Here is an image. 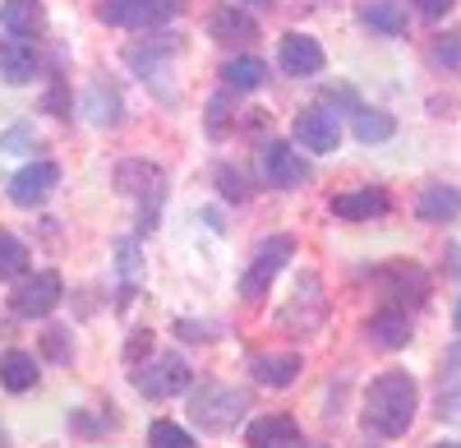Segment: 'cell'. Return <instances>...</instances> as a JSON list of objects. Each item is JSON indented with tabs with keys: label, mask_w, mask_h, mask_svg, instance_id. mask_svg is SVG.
Masks as SVG:
<instances>
[{
	"label": "cell",
	"mask_w": 461,
	"mask_h": 448,
	"mask_svg": "<svg viewBox=\"0 0 461 448\" xmlns=\"http://www.w3.org/2000/svg\"><path fill=\"white\" fill-rule=\"evenodd\" d=\"M420 412V384L406 370H383V375L365 389L360 402V430L365 439H402L415 425Z\"/></svg>",
	"instance_id": "6da1fadb"
},
{
	"label": "cell",
	"mask_w": 461,
	"mask_h": 448,
	"mask_svg": "<svg viewBox=\"0 0 461 448\" xmlns=\"http://www.w3.org/2000/svg\"><path fill=\"white\" fill-rule=\"evenodd\" d=\"M111 185L121 195L139 199L143 213H139V236H152L158 232V217H162V199H167V171L148 158H125L111 167Z\"/></svg>",
	"instance_id": "7a4b0ae2"
},
{
	"label": "cell",
	"mask_w": 461,
	"mask_h": 448,
	"mask_svg": "<svg viewBox=\"0 0 461 448\" xmlns=\"http://www.w3.org/2000/svg\"><path fill=\"white\" fill-rule=\"evenodd\" d=\"M180 47H185V42H180V32H148V37H139V42L125 47V65L139 74L143 84L158 88L162 102H176V88L167 84V74H171Z\"/></svg>",
	"instance_id": "3957f363"
},
{
	"label": "cell",
	"mask_w": 461,
	"mask_h": 448,
	"mask_svg": "<svg viewBox=\"0 0 461 448\" xmlns=\"http://www.w3.org/2000/svg\"><path fill=\"white\" fill-rule=\"evenodd\" d=\"M249 412V393L245 389H230V384H203L194 398H189V416H194L199 430L208 434H226L236 430Z\"/></svg>",
	"instance_id": "277c9868"
},
{
	"label": "cell",
	"mask_w": 461,
	"mask_h": 448,
	"mask_svg": "<svg viewBox=\"0 0 461 448\" xmlns=\"http://www.w3.org/2000/svg\"><path fill=\"white\" fill-rule=\"evenodd\" d=\"M323 319H328V296H323L319 273H300L291 301L277 310V328L286 333V338H314V333L323 328Z\"/></svg>",
	"instance_id": "5b68a950"
},
{
	"label": "cell",
	"mask_w": 461,
	"mask_h": 448,
	"mask_svg": "<svg viewBox=\"0 0 461 448\" xmlns=\"http://www.w3.org/2000/svg\"><path fill=\"white\" fill-rule=\"evenodd\" d=\"M295 259V236H263L258 245H254V254H249V269L240 273V301L245 306H258L263 296H267V287H273V278Z\"/></svg>",
	"instance_id": "8992f818"
},
{
	"label": "cell",
	"mask_w": 461,
	"mask_h": 448,
	"mask_svg": "<svg viewBox=\"0 0 461 448\" xmlns=\"http://www.w3.org/2000/svg\"><path fill=\"white\" fill-rule=\"evenodd\" d=\"M130 384L143 398H176V393H185L189 384H194V370H189V361L180 352H162L152 361L130 365Z\"/></svg>",
	"instance_id": "52a82bcc"
},
{
	"label": "cell",
	"mask_w": 461,
	"mask_h": 448,
	"mask_svg": "<svg viewBox=\"0 0 461 448\" xmlns=\"http://www.w3.org/2000/svg\"><path fill=\"white\" fill-rule=\"evenodd\" d=\"M60 296H65V282L56 269H42V273H23L10 291V310L19 319H47L56 306H60Z\"/></svg>",
	"instance_id": "ba28073f"
},
{
	"label": "cell",
	"mask_w": 461,
	"mask_h": 448,
	"mask_svg": "<svg viewBox=\"0 0 461 448\" xmlns=\"http://www.w3.org/2000/svg\"><path fill=\"white\" fill-rule=\"evenodd\" d=\"M258 176L273 185V190H300V185L310 180V162L295 153V139L291 143L273 139V143H263V153H258Z\"/></svg>",
	"instance_id": "9c48e42d"
},
{
	"label": "cell",
	"mask_w": 461,
	"mask_h": 448,
	"mask_svg": "<svg viewBox=\"0 0 461 448\" xmlns=\"http://www.w3.org/2000/svg\"><path fill=\"white\" fill-rule=\"evenodd\" d=\"M291 139H295V148H304V153H337V148H341V121H337V111L304 106L300 116L291 121Z\"/></svg>",
	"instance_id": "30bf717a"
},
{
	"label": "cell",
	"mask_w": 461,
	"mask_h": 448,
	"mask_svg": "<svg viewBox=\"0 0 461 448\" xmlns=\"http://www.w3.org/2000/svg\"><path fill=\"white\" fill-rule=\"evenodd\" d=\"M180 0H102V23L111 28H158L176 14Z\"/></svg>",
	"instance_id": "8fae6325"
},
{
	"label": "cell",
	"mask_w": 461,
	"mask_h": 448,
	"mask_svg": "<svg viewBox=\"0 0 461 448\" xmlns=\"http://www.w3.org/2000/svg\"><path fill=\"white\" fill-rule=\"evenodd\" d=\"M60 185V167L56 162H28V167H19L14 176H10V204H19V208H37V204H47L51 199V190Z\"/></svg>",
	"instance_id": "7c38bea8"
},
{
	"label": "cell",
	"mask_w": 461,
	"mask_h": 448,
	"mask_svg": "<svg viewBox=\"0 0 461 448\" xmlns=\"http://www.w3.org/2000/svg\"><path fill=\"white\" fill-rule=\"evenodd\" d=\"M79 111H84V121L102 125V130H115V125H125V97L121 88H115L106 74H93L84 97H79Z\"/></svg>",
	"instance_id": "4fadbf2b"
},
{
	"label": "cell",
	"mask_w": 461,
	"mask_h": 448,
	"mask_svg": "<svg viewBox=\"0 0 461 448\" xmlns=\"http://www.w3.org/2000/svg\"><path fill=\"white\" fill-rule=\"evenodd\" d=\"M277 65H282V74H291V79H314V74L323 69L319 37H310V32H286L282 47H277Z\"/></svg>",
	"instance_id": "5bb4252c"
},
{
	"label": "cell",
	"mask_w": 461,
	"mask_h": 448,
	"mask_svg": "<svg viewBox=\"0 0 461 448\" xmlns=\"http://www.w3.org/2000/svg\"><path fill=\"white\" fill-rule=\"evenodd\" d=\"M393 208L388 190H378V185H360V190H346V195H332L328 213L341 217V222H369V217H383Z\"/></svg>",
	"instance_id": "9a60e30c"
},
{
	"label": "cell",
	"mask_w": 461,
	"mask_h": 448,
	"mask_svg": "<svg viewBox=\"0 0 461 448\" xmlns=\"http://www.w3.org/2000/svg\"><path fill=\"white\" fill-rule=\"evenodd\" d=\"M300 370H304L300 352H258V356H249V375L263 389H291L300 379Z\"/></svg>",
	"instance_id": "2e32d148"
},
{
	"label": "cell",
	"mask_w": 461,
	"mask_h": 448,
	"mask_svg": "<svg viewBox=\"0 0 461 448\" xmlns=\"http://www.w3.org/2000/svg\"><path fill=\"white\" fill-rule=\"evenodd\" d=\"M208 37L212 42H226V47H245L258 37V19L236 10V5H221V10L208 14Z\"/></svg>",
	"instance_id": "e0dca14e"
},
{
	"label": "cell",
	"mask_w": 461,
	"mask_h": 448,
	"mask_svg": "<svg viewBox=\"0 0 461 448\" xmlns=\"http://www.w3.org/2000/svg\"><path fill=\"white\" fill-rule=\"evenodd\" d=\"M0 79L5 84H32L37 79V47L32 37H5L0 42Z\"/></svg>",
	"instance_id": "ac0fdd59"
},
{
	"label": "cell",
	"mask_w": 461,
	"mask_h": 448,
	"mask_svg": "<svg viewBox=\"0 0 461 448\" xmlns=\"http://www.w3.org/2000/svg\"><path fill=\"white\" fill-rule=\"evenodd\" d=\"M365 338H369V347H378V352H402L415 333H411V319H406V310H378L369 324H365Z\"/></svg>",
	"instance_id": "d6986e66"
},
{
	"label": "cell",
	"mask_w": 461,
	"mask_h": 448,
	"mask_svg": "<svg viewBox=\"0 0 461 448\" xmlns=\"http://www.w3.org/2000/svg\"><path fill=\"white\" fill-rule=\"evenodd\" d=\"M245 439L258 443V448H286V443H300V421L286 416V412H273V416H258L245 425Z\"/></svg>",
	"instance_id": "ffe728a7"
},
{
	"label": "cell",
	"mask_w": 461,
	"mask_h": 448,
	"mask_svg": "<svg viewBox=\"0 0 461 448\" xmlns=\"http://www.w3.org/2000/svg\"><path fill=\"white\" fill-rule=\"evenodd\" d=\"M456 213H461V195L452 190V185H443V180H434V185H425L420 190V199H415V217L420 222H456Z\"/></svg>",
	"instance_id": "44dd1931"
},
{
	"label": "cell",
	"mask_w": 461,
	"mask_h": 448,
	"mask_svg": "<svg viewBox=\"0 0 461 448\" xmlns=\"http://www.w3.org/2000/svg\"><path fill=\"white\" fill-rule=\"evenodd\" d=\"M360 23L383 32V37H402L406 32V5L402 0H360Z\"/></svg>",
	"instance_id": "7402d4cb"
},
{
	"label": "cell",
	"mask_w": 461,
	"mask_h": 448,
	"mask_svg": "<svg viewBox=\"0 0 461 448\" xmlns=\"http://www.w3.org/2000/svg\"><path fill=\"white\" fill-rule=\"evenodd\" d=\"M37 375H42V370H37V356L32 352H5L0 356V389L5 393H28V389H37Z\"/></svg>",
	"instance_id": "603a6c76"
},
{
	"label": "cell",
	"mask_w": 461,
	"mask_h": 448,
	"mask_svg": "<svg viewBox=\"0 0 461 448\" xmlns=\"http://www.w3.org/2000/svg\"><path fill=\"white\" fill-rule=\"evenodd\" d=\"M263 79H267L263 56H230V60L221 65V84H226L230 93H258Z\"/></svg>",
	"instance_id": "cb8c5ba5"
},
{
	"label": "cell",
	"mask_w": 461,
	"mask_h": 448,
	"mask_svg": "<svg viewBox=\"0 0 461 448\" xmlns=\"http://www.w3.org/2000/svg\"><path fill=\"white\" fill-rule=\"evenodd\" d=\"M0 28L14 37H37L42 28V5L37 0H0Z\"/></svg>",
	"instance_id": "d4e9b609"
},
{
	"label": "cell",
	"mask_w": 461,
	"mask_h": 448,
	"mask_svg": "<svg viewBox=\"0 0 461 448\" xmlns=\"http://www.w3.org/2000/svg\"><path fill=\"white\" fill-rule=\"evenodd\" d=\"M351 134L374 148V143H388V139L397 134V121L388 116V111H378V106H360L356 121H351Z\"/></svg>",
	"instance_id": "484cf974"
},
{
	"label": "cell",
	"mask_w": 461,
	"mask_h": 448,
	"mask_svg": "<svg viewBox=\"0 0 461 448\" xmlns=\"http://www.w3.org/2000/svg\"><path fill=\"white\" fill-rule=\"evenodd\" d=\"M456 402H461V347H452L438 370V416H452Z\"/></svg>",
	"instance_id": "4316f807"
},
{
	"label": "cell",
	"mask_w": 461,
	"mask_h": 448,
	"mask_svg": "<svg viewBox=\"0 0 461 448\" xmlns=\"http://www.w3.org/2000/svg\"><path fill=\"white\" fill-rule=\"evenodd\" d=\"M28 245L14 232H0V282H19L28 273Z\"/></svg>",
	"instance_id": "83f0119b"
},
{
	"label": "cell",
	"mask_w": 461,
	"mask_h": 448,
	"mask_svg": "<svg viewBox=\"0 0 461 448\" xmlns=\"http://www.w3.org/2000/svg\"><path fill=\"white\" fill-rule=\"evenodd\" d=\"M429 60L438 69H447V74H461V28L434 37V42H429Z\"/></svg>",
	"instance_id": "f1b7e54d"
},
{
	"label": "cell",
	"mask_w": 461,
	"mask_h": 448,
	"mask_svg": "<svg viewBox=\"0 0 461 448\" xmlns=\"http://www.w3.org/2000/svg\"><path fill=\"white\" fill-rule=\"evenodd\" d=\"M230 121H236V106H230V97L212 93V97H208V111H203V130H208V139H221V134L230 130Z\"/></svg>",
	"instance_id": "f546056e"
},
{
	"label": "cell",
	"mask_w": 461,
	"mask_h": 448,
	"mask_svg": "<svg viewBox=\"0 0 461 448\" xmlns=\"http://www.w3.org/2000/svg\"><path fill=\"white\" fill-rule=\"evenodd\" d=\"M148 443H158V448H194V434H189L185 425H176V421H152L148 425Z\"/></svg>",
	"instance_id": "4dcf8cb0"
},
{
	"label": "cell",
	"mask_w": 461,
	"mask_h": 448,
	"mask_svg": "<svg viewBox=\"0 0 461 448\" xmlns=\"http://www.w3.org/2000/svg\"><path fill=\"white\" fill-rule=\"evenodd\" d=\"M212 180H217V195H226L230 204H245V199H249V180H245L236 167H226V162H221V167L212 171Z\"/></svg>",
	"instance_id": "1f68e13d"
},
{
	"label": "cell",
	"mask_w": 461,
	"mask_h": 448,
	"mask_svg": "<svg viewBox=\"0 0 461 448\" xmlns=\"http://www.w3.org/2000/svg\"><path fill=\"white\" fill-rule=\"evenodd\" d=\"M42 111H51V116H60V121H69L74 116V97H69V84L60 79H51V88H47V97H42Z\"/></svg>",
	"instance_id": "d6a6232c"
},
{
	"label": "cell",
	"mask_w": 461,
	"mask_h": 448,
	"mask_svg": "<svg viewBox=\"0 0 461 448\" xmlns=\"http://www.w3.org/2000/svg\"><path fill=\"white\" fill-rule=\"evenodd\" d=\"M69 338L74 333L69 328H60V324H51L47 333H42V352H47V361H56V365H65L74 352H69Z\"/></svg>",
	"instance_id": "836d02e7"
},
{
	"label": "cell",
	"mask_w": 461,
	"mask_h": 448,
	"mask_svg": "<svg viewBox=\"0 0 461 448\" xmlns=\"http://www.w3.org/2000/svg\"><path fill=\"white\" fill-rule=\"evenodd\" d=\"M32 148H37V134H32L28 121H19V125H10L5 134H0V153H32Z\"/></svg>",
	"instance_id": "e575fe53"
},
{
	"label": "cell",
	"mask_w": 461,
	"mask_h": 448,
	"mask_svg": "<svg viewBox=\"0 0 461 448\" xmlns=\"http://www.w3.org/2000/svg\"><path fill=\"white\" fill-rule=\"evenodd\" d=\"M115 425H121V416H115V412L102 416V421H93L88 412H74V416H69V430L84 434V439H97V434H106V430H115Z\"/></svg>",
	"instance_id": "d590c367"
},
{
	"label": "cell",
	"mask_w": 461,
	"mask_h": 448,
	"mask_svg": "<svg viewBox=\"0 0 461 448\" xmlns=\"http://www.w3.org/2000/svg\"><path fill=\"white\" fill-rule=\"evenodd\" d=\"M217 333H226L221 324H203V319H180L176 324V338L180 343H212Z\"/></svg>",
	"instance_id": "8d00e7d4"
},
{
	"label": "cell",
	"mask_w": 461,
	"mask_h": 448,
	"mask_svg": "<svg viewBox=\"0 0 461 448\" xmlns=\"http://www.w3.org/2000/svg\"><path fill=\"white\" fill-rule=\"evenodd\" d=\"M143 352H152V333H148V328H134L130 343H125V365H139Z\"/></svg>",
	"instance_id": "74e56055"
},
{
	"label": "cell",
	"mask_w": 461,
	"mask_h": 448,
	"mask_svg": "<svg viewBox=\"0 0 461 448\" xmlns=\"http://www.w3.org/2000/svg\"><path fill=\"white\" fill-rule=\"evenodd\" d=\"M411 5H415L420 14H425V19H443V14L456 5V0H411Z\"/></svg>",
	"instance_id": "f35d334b"
},
{
	"label": "cell",
	"mask_w": 461,
	"mask_h": 448,
	"mask_svg": "<svg viewBox=\"0 0 461 448\" xmlns=\"http://www.w3.org/2000/svg\"><path fill=\"white\" fill-rule=\"evenodd\" d=\"M115 254H121V273L130 278L134 264H139V241H121V245H115Z\"/></svg>",
	"instance_id": "ab89813d"
},
{
	"label": "cell",
	"mask_w": 461,
	"mask_h": 448,
	"mask_svg": "<svg viewBox=\"0 0 461 448\" xmlns=\"http://www.w3.org/2000/svg\"><path fill=\"white\" fill-rule=\"evenodd\" d=\"M245 5H258V10H267V5H273V0H245Z\"/></svg>",
	"instance_id": "60d3db41"
},
{
	"label": "cell",
	"mask_w": 461,
	"mask_h": 448,
	"mask_svg": "<svg viewBox=\"0 0 461 448\" xmlns=\"http://www.w3.org/2000/svg\"><path fill=\"white\" fill-rule=\"evenodd\" d=\"M452 324H456V333H461V301H456V315H452Z\"/></svg>",
	"instance_id": "b9f144b4"
},
{
	"label": "cell",
	"mask_w": 461,
	"mask_h": 448,
	"mask_svg": "<svg viewBox=\"0 0 461 448\" xmlns=\"http://www.w3.org/2000/svg\"><path fill=\"white\" fill-rule=\"evenodd\" d=\"M0 443H5V425H0Z\"/></svg>",
	"instance_id": "7bdbcfd3"
}]
</instances>
